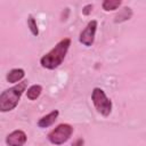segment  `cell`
<instances>
[{"label":"cell","mask_w":146,"mask_h":146,"mask_svg":"<svg viewBox=\"0 0 146 146\" xmlns=\"http://www.w3.org/2000/svg\"><path fill=\"white\" fill-rule=\"evenodd\" d=\"M70 46H71V39L65 38L60 40L49 52H47L41 57L40 59L41 66L48 70H54L58 67L63 63Z\"/></svg>","instance_id":"obj_1"},{"label":"cell","mask_w":146,"mask_h":146,"mask_svg":"<svg viewBox=\"0 0 146 146\" xmlns=\"http://www.w3.org/2000/svg\"><path fill=\"white\" fill-rule=\"evenodd\" d=\"M26 86H27V81H22L18 82V84L2 91V94L0 95V111L8 112L14 110L17 106L21 96L25 91Z\"/></svg>","instance_id":"obj_2"},{"label":"cell","mask_w":146,"mask_h":146,"mask_svg":"<svg viewBox=\"0 0 146 146\" xmlns=\"http://www.w3.org/2000/svg\"><path fill=\"white\" fill-rule=\"evenodd\" d=\"M91 100L96 110L103 115L108 116L112 112V102L107 98L106 94L100 88H94L91 94Z\"/></svg>","instance_id":"obj_3"},{"label":"cell","mask_w":146,"mask_h":146,"mask_svg":"<svg viewBox=\"0 0 146 146\" xmlns=\"http://www.w3.org/2000/svg\"><path fill=\"white\" fill-rule=\"evenodd\" d=\"M72 133H73L72 125L67 123H62V124H58L55 129H52L48 133V139L54 145H60L67 141Z\"/></svg>","instance_id":"obj_4"},{"label":"cell","mask_w":146,"mask_h":146,"mask_svg":"<svg viewBox=\"0 0 146 146\" xmlns=\"http://www.w3.org/2000/svg\"><path fill=\"white\" fill-rule=\"evenodd\" d=\"M96 30H97V21H90L87 26L84 27V30L80 33L79 36V41L84 44L86 47H90L94 43L95 40V34H96Z\"/></svg>","instance_id":"obj_5"},{"label":"cell","mask_w":146,"mask_h":146,"mask_svg":"<svg viewBox=\"0 0 146 146\" xmlns=\"http://www.w3.org/2000/svg\"><path fill=\"white\" fill-rule=\"evenodd\" d=\"M26 139H27V137L24 131L15 130L7 136L6 143L8 146H23L26 143Z\"/></svg>","instance_id":"obj_6"},{"label":"cell","mask_w":146,"mask_h":146,"mask_svg":"<svg viewBox=\"0 0 146 146\" xmlns=\"http://www.w3.org/2000/svg\"><path fill=\"white\" fill-rule=\"evenodd\" d=\"M58 114H59V112H58L57 110H54V111L50 112L49 114L42 116V117L38 121V125H39V128H48V127H50V125L56 121Z\"/></svg>","instance_id":"obj_7"},{"label":"cell","mask_w":146,"mask_h":146,"mask_svg":"<svg viewBox=\"0 0 146 146\" xmlns=\"http://www.w3.org/2000/svg\"><path fill=\"white\" fill-rule=\"evenodd\" d=\"M24 75H25L24 70H22V68H13L11 71L8 72V74H7L6 78H7V81L8 82L16 83V82L21 81L24 78Z\"/></svg>","instance_id":"obj_8"},{"label":"cell","mask_w":146,"mask_h":146,"mask_svg":"<svg viewBox=\"0 0 146 146\" xmlns=\"http://www.w3.org/2000/svg\"><path fill=\"white\" fill-rule=\"evenodd\" d=\"M41 91H42V87L40 84H33L27 89L26 96L30 100H34L41 95Z\"/></svg>","instance_id":"obj_9"},{"label":"cell","mask_w":146,"mask_h":146,"mask_svg":"<svg viewBox=\"0 0 146 146\" xmlns=\"http://www.w3.org/2000/svg\"><path fill=\"white\" fill-rule=\"evenodd\" d=\"M122 1L121 0H104L102 3V7L105 11H112L117 9L121 6Z\"/></svg>","instance_id":"obj_10"},{"label":"cell","mask_w":146,"mask_h":146,"mask_svg":"<svg viewBox=\"0 0 146 146\" xmlns=\"http://www.w3.org/2000/svg\"><path fill=\"white\" fill-rule=\"evenodd\" d=\"M27 26H29V29H30V31H31V33H32L33 35L36 36V35L39 34V29H38L36 22H35L34 17H33L32 15H30L29 18H27Z\"/></svg>","instance_id":"obj_11"},{"label":"cell","mask_w":146,"mask_h":146,"mask_svg":"<svg viewBox=\"0 0 146 146\" xmlns=\"http://www.w3.org/2000/svg\"><path fill=\"white\" fill-rule=\"evenodd\" d=\"M91 10H92V5H87L83 7L82 13H83V15H89L91 13Z\"/></svg>","instance_id":"obj_12"},{"label":"cell","mask_w":146,"mask_h":146,"mask_svg":"<svg viewBox=\"0 0 146 146\" xmlns=\"http://www.w3.org/2000/svg\"><path fill=\"white\" fill-rule=\"evenodd\" d=\"M82 145H83V139H82V138L76 139V140L72 144V146H82Z\"/></svg>","instance_id":"obj_13"}]
</instances>
